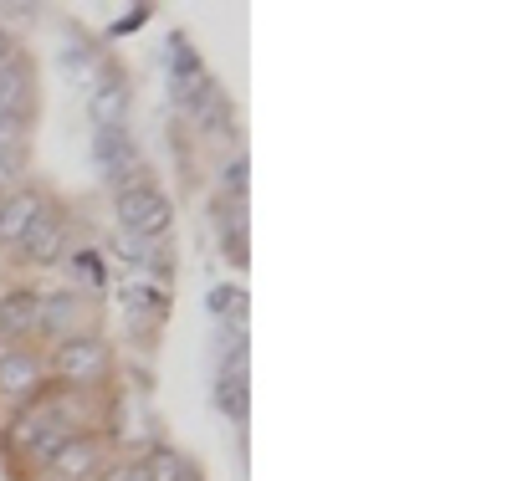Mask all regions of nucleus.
I'll use <instances>...</instances> for the list:
<instances>
[{"mask_svg": "<svg viewBox=\"0 0 512 481\" xmlns=\"http://www.w3.org/2000/svg\"><path fill=\"white\" fill-rule=\"evenodd\" d=\"M0 113H36V67L26 52L0 67Z\"/></svg>", "mask_w": 512, "mask_h": 481, "instance_id": "14", "label": "nucleus"}, {"mask_svg": "<svg viewBox=\"0 0 512 481\" xmlns=\"http://www.w3.org/2000/svg\"><path fill=\"white\" fill-rule=\"evenodd\" d=\"M139 461H144V476L149 481H205V471L180 446H169V441H154Z\"/></svg>", "mask_w": 512, "mask_h": 481, "instance_id": "16", "label": "nucleus"}, {"mask_svg": "<svg viewBox=\"0 0 512 481\" xmlns=\"http://www.w3.org/2000/svg\"><path fill=\"white\" fill-rule=\"evenodd\" d=\"M0 200H6V195H0Z\"/></svg>", "mask_w": 512, "mask_h": 481, "instance_id": "26", "label": "nucleus"}, {"mask_svg": "<svg viewBox=\"0 0 512 481\" xmlns=\"http://www.w3.org/2000/svg\"><path fill=\"white\" fill-rule=\"evenodd\" d=\"M93 308L98 302L93 297H82L72 287L62 292H41V318H36V333L47 338V343H62L72 333H93Z\"/></svg>", "mask_w": 512, "mask_h": 481, "instance_id": "5", "label": "nucleus"}, {"mask_svg": "<svg viewBox=\"0 0 512 481\" xmlns=\"http://www.w3.org/2000/svg\"><path fill=\"white\" fill-rule=\"evenodd\" d=\"M246 174H251L246 169V154H231L226 169H221V195L226 200H246Z\"/></svg>", "mask_w": 512, "mask_h": 481, "instance_id": "21", "label": "nucleus"}, {"mask_svg": "<svg viewBox=\"0 0 512 481\" xmlns=\"http://www.w3.org/2000/svg\"><path fill=\"white\" fill-rule=\"evenodd\" d=\"M31 123H36V113H0V149L31 144Z\"/></svg>", "mask_w": 512, "mask_h": 481, "instance_id": "22", "label": "nucleus"}, {"mask_svg": "<svg viewBox=\"0 0 512 481\" xmlns=\"http://www.w3.org/2000/svg\"><path fill=\"white\" fill-rule=\"evenodd\" d=\"M93 164H98V174L118 190V185H134V180H144V154H139V144H134V134L128 128H108V134H93Z\"/></svg>", "mask_w": 512, "mask_h": 481, "instance_id": "7", "label": "nucleus"}, {"mask_svg": "<svg viewBox=\"0 0 512 481\" xmlns=\"http://www.w3.org/2000/svg\"><path fill=\"white\" fill-rule=\"evenodd\" d=\"M26 174H31V144H6L0 149V195L21 190Z\"/></svg>", "mask_w": 512, "mask_h": 481, "instance_id": "19", "label": "nucleus"}, {"mask_svg": "<svg viewBox=\"0 0 512 481\" xmlns=\"http://www.w3.org/2000/svg\"><path fill=\"white\" fill-rule=\"evenodd\" d=\"M57 62H62L67 82H72V87H82V93H93V87H98V82L113 72V62L103 57V47H98V41H88V36H82L77 26H67Z\"/></svg>", "mask_w": 512, "mask_h": 481, "instance_id": "8", "label": "nucleus"}, {"mask_svg": "<svg viewBox=\"0 0 512 481\" xmlns=\"http://www.w3.org/2000/svg\"><path fill=\"white\" fill-rule=\"evenodd\" d=\"M47 389V354L31 343H0V400L26 405Z\"/></svg>", "mask_w": 512, "mask_h": 481, "instance_id": "4", "label": "nucleus"}, {"mask_svg": "<svg viewBox=\"0 0 512 481\" xmlns=\"http://www.w3.org/2000/svg\"><path fill=\"white\" fill-rule=\"evenodd\" d=\"M26 481H52V476H47V471H36V476H26Z\"/></svg>", "mask_w": 512, "mask_h": 481, "instance_id": "25", "label": "nucleus"}, {"mask_svg": "<svg viewBox=\"0 0 512 481\" xmlns=\"http://www.w3.org/2000/svg\"><path fill=\"white\" fill-rule=\"evenodd\" d=\"M36 318H41V287H26V282L0 287V343L36 338Z\"/></svg>", "mask_w": 512, "mask_h": 481, "instance_id": "10", "label": "nucleus"}, {"mask_svg": "<svg viewBox=\"0 0 512 481\" xmlns=\"http://www.w3.org/2000/svg\"><path fill=\"white\" fill-rule=\"evenodd\" d=\"M149 16H154V6H128V11H118V21L108 26V36H134V31H144Z\"/></svg>", "mask_w": 512, "mask_h": 481, "instance_id": "23", "label": "nucleus"}, {"mask_svg": "<svg viewBox=\"0 0 512 481\" xmlns=\"http://www.w3.org/2000/svg\"><path fill=\"white\" fill-rule=\"evenodd\" d=\"M205 313L216 318V328H221V323H246V287L216 282V287L205 292Z\"/></svg>", "mask_w": 512, "mask_h": 481, "instance_id": "18", "label": "nucleus"}, {"mask_svg": "<svg viewBox=\"0 0 512 481\" xmlns=\"http://www.w3.org/2000/svg\"><path fill=\"white\" fill-rule=\"evenodd\" d=\"M62 267H67V277H72V292L93 297V302L113 287V267H108V251H103V246H72V251L62 256Z\"/></svg>", "mask_w": 512, "mask_h": 481, "instance_id": "13", "label": "nucleus"}, {"mask_svg": "<svg viewBox=\"0 0 512 481\" xmlns=\"http://www.w3.org/2000/svg\"><path fill=\"white\" fill-rule=\"evenodd\" d=\"M11 57H21V41H16V36H11L6 26H0V67H6Z\"/></svg>", "mask_w": 512, "mask_h": 481, "instance_id": "24", "label": "nucleus"}, {"mask_svg": "<svg viewBox=\"0 0 512 481\" xmlns=\"http://www.w3.org/2000/svg\"><path fill=\"white\" fill-rule=\"evenodd\" d=\"M118 297H123L128 313H139V318H149V323H164V318H169V302H175L164 282H149V277H123V282H118Z\"/></svg>", "mask_w": 512, "mask_h": 481, "instance_id": "15", "label": "nucleus"}, {"mask_svg": "<svg viewBox=\"0 0 512 481\" xmlns=\"http://www.w3.org/2000/svg\"><path fill=\"white\" fill-rule=\"evenodd\" d=\"M113 215H118V231L134 236V241H169V231H175V200H169L149 174L113 190Z\"/></svg>", "mask_w": 512, "mask_h": 481, "instance_id": "2", "label": "nucleus"}, {"mask_svg": "<svg viewBox=\"0 0 512 481\" xmlns=\"http://www.w3.org/2000/svg\"><path fill=\"white\" fill-rule=\"evenodd\" d=\"M128 108H134V87H128V77L113 67L93 93H88V123L93 134H108V128H128Z\"/></svg>", "mask_w": 512, "mask_h": 481, "instance_id": "11", "label": "nucleus"}, {"mask_svg": "<svg viewBox=\"0 0 512 481\" xmlns=\"http://www.w3.org/2000/svg\"><path fill=\"white\" fill-rule=\"evenodd\" d=\"M113 374V343L93 328V333H72L62 343L47 348V384L82 395V389H98Z\"/></svg>", "mask_w": 512, "mask_h": 481, "instance_id": "1", "label": "nucleus"}, {"mask_svg": "<svg viewBox=\"0 0 512 481\" xmlns=\"http://www.w3.org/2000/svg\"><path fill=\"white\" fill-rule=\"evenodd\" d=\"M93 481H149V476H144V461L139 456H108Z\"/></svg>", "mask_w": 512, "mask_h": 481, "instance_id": "20", "label": "nucleus"}, {"mask_svg": "<svg viewBox=\"0 0 512 481\" xmlns=\"http://www.w3.org/2000/svg\"><path fill=\"white\" fill-rule=\"evenodd\" d=\"M108 461V441L98 430H72L67 441L47 456V476L52 481H93Z\"/></svg>", "mask_w": 512, "mask_h": 481, "instance_id": "6", "label": "nucleus"}, {"mask_svg": "<svg viewBox=\"0 0 512 481\" xmlns=\"http://www.w3.org/2000/svg\"><path fill=\"white\" fill-rule=\"evenodd\" d=\"M185 108H190V118H195V128L205 139H236V108H231L226 87L216 77H205L195 93L185 98Z\"/></svg>", "mask_w": 512, "mask_h": 481, "instance_id": "9", "label": "nucleus"}, {"mask_svg": "<svg viewBox=\"0 0 512 481\" xmlns=\"http://www.w3.org/2000/svg\"><path fill=\"white\" fill-rule=\"evenodd\" d=\"M47 200H52V195L41 190V185H21V190H11L6 200H0V246L11 251V246L36 226V215L47 210Z\"/></svg>", "mask_w": 512, "mask_h": 481, "instance_id": "12", "label": "nucleus"}, {"mask_svg": "<svg viewBox=\"0 0 512 481\" xmlns=\"http://www.w3.org/2000/svg\"><path fill=\"white\" fill-rule=\"evenodd\" d=\"M216 410L231 420V425H246V405H251V395H246V369H216Z\"/></svg>", "mask_w": 512, "mask_h": 481, "instance_id": "17", "label": "nucleus"}, {"mask_svg": "<svg viewBox=\"0 0 512 481\" xmlns=\"http://www.w3.org/2000/svg\"><path fill=\"white\" fill-rule=\"evenodd\" d=\"M67 251H72V210L52 195L47 210L36 215V226L11 246V256L21 261V267H31V272H47V267H62Z\"/></svg>", "mask_w": 512, "mask_h": 481, "instance_id": "3", "label": "nucleus"}]
</instances>
